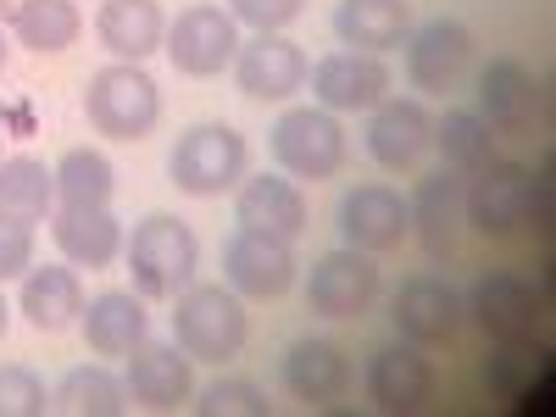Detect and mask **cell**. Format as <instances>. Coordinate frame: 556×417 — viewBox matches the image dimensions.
<instances>
[{
  "mask_svg": "<svg viewBox=\"0 0 556 417\" xmlns=\"http://www.w3.org/2000/svg\"><path fill=\"white\" fill-rule=\"evenodd\" d=\"M78 329H84L89 356L117 362V356H128L139 340H146V329H151V317H146V295H134V290H101L96 301H84Z\"/></svg>",
  "mask_w": 556,
  "mask_h": 417,
  "instance_id": "obj_24",
  "label": "cell"
},
{
  "mask_svg": "<svg viewBox=\"0 0 556 417\" xmlns=\"http://www.w3.org/2000/svg\"><path fill=\"white\" fill-rule=\"evenodd\" d=\"M128 273H134V295L146 301H173L178 290L195 285V267H201V240L195 228L173 217V212H151L134 223V235L123 240Z\"/></svg>",
  "mask_w": 556,
  "mask_h": 417,
  "instance_id": "obj_2",
  "label": "cell"
},
{
  "mask_svg": "<svg viewBox=\"0 0 556 417\" xmlns=\"http://www.w3.org/2000/svg\"><path fill=\"white\" fill-rule=\"evenodd\" d=\"M96 39L106 45L117 62H146V56L162 51L167 17H162L156 0H101V12H96Z\"/></svg>",
  "mask_w": 556,
  "mask_h": 417,
  "instance_id": "obj_25",
  "label": "cell"
},
{
  "mask_svg": "<svg viewBox=\"0 0 556 417\" xmlns=\"http://www.w3.org/2000/svg\"><path fill=\"white\" fill-rule=\"evenodd\" d=\"M529 195H534V167L523 162H484L462 184V217L479 228L484 240H506L529 223Z\"/></svg>",
  "mask_w": 556,
  "mask_h": 417,
  "instance_id": "obj_6",
  "label": "cell"
},
{
  "mask_svg": "<svg viewBox=\"0 0 556 417\" xmlns=\"http://www.w3.org/2000/svg\"><path fill=\"white\" fill-rule=\"evenodd\" d=\"M462 184H468V173H429L417 178V190L406 195V217H412V240L424 245L429 262H445L462 240V228H468V217H462Z\"/></svg>",
  "mask_w": 556,
  "mask_h": 417,
  "instance_id": "obj_18",
  "label": "cell"
},
{
  "mask_svg": "<svg viewBox=\"0 0 556 417\" xmlns=\"http://www.w3.org/2000/svg\"><path fill=\"white\" fill-rule=\"evenodd\" d=\"M390 323L406 345H451L468 323V301L440 273H412L390 295Z\"/></svg>",
  "mask_w": 556,
  "mask_h": 417,
  "instance_id": "obj_8",
  "label": "cell"
},
{
  "mask_svg": "<svg viewBox=\"0 0 556 417\" xmlns=\"http://www.w3.org/2000/svg\"><path fill=\"white\" fill-rule=\"evenodd\" d=\"M501 351L484 367V384L495 401H529L534 384L545 379V351H534L529 340H495Z\"/></svg>",
  "mask_w": 556,
  "mask_h": 417,
  "instance_id": "obj_33",
  "label": "cell"
},
{
  "mask_svg": "<svg viewBox=\"0 0 556 417\" xmlns=\"http://www.w3.org/2000/svg\"><path fill=\"white\" fill-rule=\"evenodd\" d=\"M235 217L240 228H256V235H273V240H301L306 235V195H301V184L295 178H278V173H245L240 178V190H235Z\"/></svg>",
  "mask_w": 556,
  "mask_h": 417,
  "instance_id": "obj_21",
  "label": "cell"
},
{
  "mask_svg": "<svg viewBox=\"0 0 556 417\" xmlns=\"http://www.w3.org/2000/svg\"><path fill=\"white\" fill-rule=\"evenodd\" d=\"M434 151H440V167L473 173L495 156V128L468 106H451L445 117H434Z\"/></svg>",
  "mask_w": 556,
  "mask_h": 417,
  "instance_id": "obj_31",
  "label": "cell"
},
{
  "mask_svg": "<svg viewBox=\"0 0 556 417\" xmlns=\"http://www.w3.org/2000/svg\"><path fill=\"white\" fill-rule=\"evenodd\" d=\"M51 173H56V206H112L117 195V167L96 146H73Z\"/></svg>",
  "mask_w": 556,
  "mask_h": 417,
  "instance_id": "obj_30",
  "label": "cell"
},
{
  "mask_svg": "<svg viewBox=\"0 0 556 417\" xmlns=\"http://www.w3.org/2000/svg\"><path fill=\"white\" fill-rule=\"evenodd\" d=\"M56 406L73 417H123L128 412V384L106 362H84L56 384Z\"/></svg>",
  "mask_w": 556,
  "mask_h": 417,
  "instance_id": "obj_32",
  "label": "cell"
},
{
  "mask_svg": "<svg viewBox=\"0 0 556 417\" xmlns=\"http://www.w3.org/2000/svg\"><path fill=\"white\" fill-rule=\"evenodd\" d=\"M84 117H89L96 134L134 146V139H146L162 123V89L139 62H112V67H101L96 78H89Z\"/></svg>",
  "mask_w": 556,
  "mask_h": 417,
  "instance_id": "obj_5",
  "label": "cell"
},
{
  "mask_svg": "<svg viewBox=\"0 0 556 417\" xmlns=\"http://www.w3.org/2000/svg\"><path fill=\"white\" fill-rule=\"evenodd\" d=\"M167 62L184 73V78H223L240 56V23L228 17V7H184L173 23H167V39H162Z\"/></svg>",
  "mask_w": 556,
  "mask_h": 417,
  "instance_id": "obj_7",
  "label": "cell"
},
{
  "mask_svg": "<svg viewBox=\"0 0 556 417\" xmlns=\"http://www.w3.org/2000/svg\"><path fill=\"white\" fill-rule=\"evenodd\" d=\"M51 395H45L39 374L23 362H0V417H45Z\"/></svg>",
  "mask_w": 556,
  "mask_h": 417,
  "instance_id": "obj_35",
  "label": "cell"
},
{
  "mask_svg": "<svg viewBox=\"0 0 556 417\" xmlns=\"http://www.w3.org/2000/svg\"><path fill=\"white\" fill-rule=\"evenodd\" d=\"M34 267V228L17 217H0V285H12Z\"/></svg>",
  "mask_w": 556,
  "mask_h": 417,
  "instance_id": "obj_37",
  "label": "cell"
},
{
  "mask_svg": "<svg viewBox=\"0 0 556 417\" xmlns=\"http://www.w3.org/2000/svg\"><path fill=\"white\" fill-rule=\"evenodd\" d=\"M306 78L323 112H374L395 89L384 56H367V51H329L306 67Z\"/></svg>",
  "mask_w": 556,
  "mask_h": 417,
  "instance_id": "obj_12",
  "label": "cell"
},
{
  "mask_svg": "<svg viewBox=\"0 0 556 417\" xmlns=\"http://www.w3.org/2000/svg\"><path fill=\"white\" fill-rule=\"evenodd\" d=\"M306 12V0H228V17L251 23L256 34H285Z\"/></svg>",
  "mask_w": 556,
  "mask_h": 417,
  "instance_id": "obj_36",
  "label": "cell"
},
{
  "mask_svg": "<svg viewBox=\"0 0 556 417\" xmlns=\"http://www.w3.org/2000/svg\"><path fill=\"white\" fill-rule=\"evenodd\" d=\"M306 51L285 34H256L240 39V56H235V84L245 101H290L295 89L306 84Z\"/></svg>",
  "mask_w": 556,
  "mask_h": 417,
  "instance_id": "obj_20",
  "label": "cell"
},
{
  "mask_svg": "<svg viewBox=\"0 0 556 417\" xmlns=\"http://www.w3.org/2000/svg\"><path fill=\"white\" fill-rule=\"evenodd\" d=\"M223 278L245 301H278L295 285V245L256 235V228H235L223 245Z\"/></svg>",
  "mask_w": 556,
  "mask_h": 417,
  "instance_id": "obj_10",
  "label": "cell"
},
{
  "mask_svg": "<svg viewBox=\"0 0 556 417\" xmlns=\"http://www.w3.org/2000/svg\"><path fill=\"white\" fill-rule=\"evenodd\" d=\"M334 217H340V240L367 251V256H384L412 235L406 195L390 190V184H356V190H345Z\"/></svg>",
  "mask_w": 556,
  "mask_h": 417,
  "instance_id": "obj_14",
  "label": "cell"
},
{
  "mask_svg": "<svg viewBox=\"0 0 556 417\" xmlns=\"http://www.w3.org/2000/svg\"><path fill=\"white\" fill-rule=\"evenodd\" d=\"M351 384H356V374H351V356L340 345H329V340H295L285 351V390L295 401L334 406V401L351 395Z\"/></svg>",
  "mask_w": 556,
  "mask_h": 417,
  "instance_id": "obj_23",
  "label": "cell"
},
{
  "mask_svg": "<svg viewBox=\"0 0 556 417\" xmlns=\"http://www.w3.org/2000/svg\"><path fill=\"white\" fill-rule=\"evenodd\" d=\"M462 301H468V317L490 340H529L534 323H540V290L523 273H506V267L479 273V285Z\"/></svg>",
  "mask_w": 556,
  "mask_h": 417,
  "instance_id": "obj_17",
  "label": "cell"
},
{
  "mask_svg": "<svg viewBox=\"0 0 556 417\" xmlns=\"http://www.w3.org/2000/svg\"><path fill=\"white\" fill-rule=\"evenodd\" d=\"M412 34V7L406 0H340L334 7V39L345 51L384 56Z\"/></svg>",
  "mask_w": 556,
  "mask_h": 417,
  "instance_id": "obj_26",
  "label": "cell"
},
{
  "mask_svg": "<svg viewBox=\"0 0 556 417\" xmlns=\"http://www.w3.org/2000/svg\"><path fill=\"white\" fill-rule=\"evenodd\" d=\"M190 406H195L201 417H267V412H273L267 390L251 384V379H212L206 390H195Z\"/></svg>",
  "mask_w": 556,
  "mask_h": 417,
  "instance_id": "obj_34",
  "label": "cell"
},
{
  "mask_svg": "<svg viewBox=\"0 0 556 417\" xmlns=\"http://www.w3.org/2000/svg\"><path fill=\"white\" fill-rule=\"evenodd\" d=\"M434 151V112L417 96H384L367 117V156L384 173H412Z\"/></svg>",
  "mask_w": 556,
  "mask_h": 417,
  "instance_id": "obj_11",
  "label": "cell"
},
{
  "mask_svg": "<svg viewBox=\"0 0 556 417\" xmlns=\"http://www.w3.org/2000/svg\"><path fill=\"white\" fill-rule=\"evenodd\" d=\"M128 401L134 406H146V412H178V406H190L195 401V367L190 356H184L178 345H156V340H139L128 356Z\"/></svg>",
  "mask_w": 556,
  "mask_h": 417,
  "instance_id": "obj_19",
  "label": "cell"
},
{
  "mask_svg": "<svg viewBox=\"0 0 556 417\" xmlns=\"http://www.w3.org/2000/svg\"><path fill=\"white\" fill-rule=\"evenodd\" d=\"M12 34H17V45H28V51L56 56V51H67V45H78L84 12L73 7V0H17Z\"/></svg>",
  "mask_w": 556,
  "mask_h": 417,
  "instance_id": "obj_29",
  "label": "cell"
},
{
  "mask_svg": "<svg viewBox=\"0 0 556 417\" xmlns=\"http://www.w3.org/2000/svg\"><path fill=\"white\" fill-rule=\"evenodd\" d=\"M267 151H273V162H278V173H285V178H295V184H329V178L345 173L351 139H345L340 112L290 106L285 117L273 123Z\"/></svg>",
  "mask_w": 556,
  "mask_h": 417,
  "instance_id": "obj_4",
  "label": "cell"
},
{
  "mask_svg": "<svg viewBox=\"0 0 556 417\" xmlns=\"http://www.w3.org/2000/svg\"><path fill=\"white\" fill-rule=\"evenodd\" d=\"M17 312L28 317V329L39 334H62L84 317V285L73 262L67 267H28L23 273V295H17Z\"/></svg>",
  "mask_w": 556,
  "mask_h": 417,
  "instance_id": "obj_27",
  "label": "cell"
},
{
  "mask_svg": "<svg viewBox=\"0 0 556 417\" xmlns=\"http://www.w3.org/2000/svg\"><path fill=\"white\" fill-rule=\"evenodd\" d=\"M251 167V146L235 123H195L173 139L167 151V178L173 190L195 195V201H217V195H235L240 178Z\"/></svg>",
  "mask_w": 556,
  "mask_h": 417,
  "instance_id": "obj_3",
  "label": "cell"
},
{
  "mask_svg": "<svg viewBox=\"0 0 556 417\" xmlns=\"http://www.w3.org/2000/svg\"><path fill=\"white\" fill-rule=\"evenodd\" d=\"M362 384H367V401H374L379 412H390V417H417V412L434 406V367H429L424 345L374 351Z\"/></svg>",
  "mask_w": 556,
  "mask_h": 417,
  "instance_id": "obj_16",
  "label": "cell"
},
{
  "mask_svg": "<svg viewBox=\"0 0 556 417\" xmlns=\"http://www.w3.org/2000/svg\"><path fill=\"white\" fill-rule=\"evenodd\" d=\"M7 329H12V306H7V295H0V340H7Z\"/></svg>",
  "mask_w": 556,
  "mask_h": 417,
  "instance_id": "obj_38",
  "label": "cell"
},
{
  "mask_svg": "<svg viewBox=\"0 0 556 417\" xmlns=\"http://www.w3.org/2000/svg\"><path fill=\"white\" fill-rule=\"evenodd\" d=\"M245 340H251L245 295L223 290V285H190L173 295V345L190 362L228 367V362H240Z\"/></svg>",
  "mask_w": 556,
  "mask_h": 417,
  "instance_id": "obj_1",
  "label": "cell"
},
{
  "mask_svg": "<svg viewBox=\"0 0 556 417\" xmlns=\"http://www.w3.org/2000/svg\"><path fill=\"white\" fill-rule=\"evenodd\" d=\"M56 212V173L39 156H7L0 162V217H17L28 228L51 223Z\"/></svg>",
  "mask_w": 556,
  "mask_h": 417,
  "instance_id": "obj_28",
  "label": "cell"
},
{
  "mask_svg": "<svg viewBox=\"0 0 556 417\" xmlns=\"http://www.w3.org/2000/svg\"><path fill=\"white\" fill-rule=\"evenodd\" d=\"M384 278H379V262L356 251V245H340V251H323L306 273V306L329 323H345V317H362L367 306L379 301Z\"/></svg>",
  "mask_w": 556,
  "mask_h": 417,
  "instance_id": "obj_9",
  "label": "cell"
},
{
  "mask_svg": "<svg viewBox=\"0 0 556 417\" xmlns=\"http://www.w3.org/2000/svg\"><path fill=\"white\" fill-rule=\"evenodd\" d=\"M0 67H7V23H0Z\"/></svg>",
  "mask_w": 556,
  "mask_h": 417,
  "instance_id": "obj_39",
  "label": "cell"
},
{
  "mask_svg": "<svg viewBox=\"0 0 556 417\" xmlns=\"http://www.w3.org/2000/svg\"><path fill=\"white\" fill-rule=\"evenodd\" d=\"M51 240L73 267L101 273L123 256V223L112 217V206H56L51 212Z\"/></svg>",
  "mask_w": 556,
  "mask_h": 417,
  "instance_id": "obj_22",
  "label": "cell"
},
{
  "mask_svg": "<svg viewBox=\"0 0 556 417\" xmlns=\"http://www.w3.org/2000/svg\"><path fill=\"white\" fill-rule=\"evenodd\" d=\"M479 117L495 134H523L545 117V84L518 62V56H495L479 67Z\"/></svg>",
  "mask_w": 556,
  "mask_h": 417,
  "instance_id": "obj_15",
  "label": "cell"
},
{
  "mask_svg": "<svg viewBox=\"0 0 556 417\" xmlns=\"http://www.w3.org/2000/svg\"><path fill=\"white\" fill-rule=\"evenodd\" d=\"M0 23H12V0H0Z\"/></svg>",
  "mask_w": 556,
  "mask_h": 417,
  "instance_id": "obj_40",
  "label": "cell"
},
{
  "mask_svg": "<svg viewBox=\"0 0 556 417\" xmlns=\"http://www.w3.org/2000/svg\"><path fill=\"white\" fill-rule=\"evenodd\" d=\"M468 67H473V34L462 23L434 17L406 34V84L417 96H445L468 78Z\"/></svg>",
  "mask_w": 556,
  "mask_h": 417,
  "instance_id": "obj_13",
  "label": "cell"
}]
</instances>
